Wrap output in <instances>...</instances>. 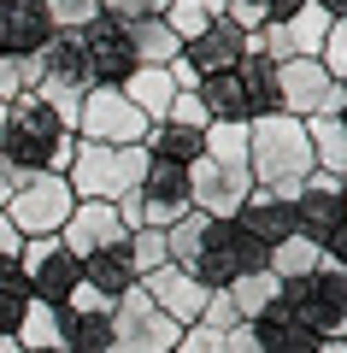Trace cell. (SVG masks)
Here are the masks:
<instances>
[{"label":"cell","mask_w":347,"mask_h":353,"mask_svg":"<svg viewBox=\"0 0 347 353\" xmlns=\"http://www.w3.org/2000/svg\"><path fill=\"white\" fill-rule=\"evenodd\" d=\"M177 336L183 330L141 294V283L112 301V353H177Z\"/></svg>","instance_id":"52a82bcc"},{"label":"cell","mask_w":347,"mask_h":353,"mask_svg":"<svg viewBox=\"0 0 347 353\" xmlns=\"http://www.w3.org/2000/svg\"><path fill=\"white\" fill-rule=\"evenodd\" d=\"M165 124H183V130H206L212 118H206V106H200V94H177V101H171V112H165Z\"/></svg>","instance_id":"60d3db41"},{"label":"cell","mask_w":347,"mask_h":353,"mask_svg":"<svg viewBox=\"0 0 347 353\" xmlns=\"http://www.w3.org/2000/svg\"><path fill=\"white\" fill-rule=\"evenodd\" d=\"M118 88H124V101L136 106L148 124H159V118L171 112V101H177V83H171V71H165V65H136Z\"/></svg>","instance_id":"7402d4cb"},{"label":"cell","mask_w":347,"mask_h":353,"mask_svg":"<svg viewBox=\"0 0 347 353\" xmlns=\"http://www.w3.org/2000/svg\"><path fill=\"white\" fill-rule=\"evenodd\" d=\"M130 230L118 224V212H112L106 201H77L71 206V218H65V230H59V241H65V253H71L77 265L88 259V253H100V248H118Z\"/></svg>","instance_id":"9a60e30c"},{"label":"cell","mask_w":347,"mask_h":353,"mask_svg":"<svg viewBox=\"0 0 347 353\" xmlns=\"http://www.w3.org/2000/svg\"><path fill=\"white\" fill-rule=\"evenodd\" d=\"M330 24L335 18L324 12V6H300L295 18H283V24H265L259 36H265V59L271 65H283V59H318L324 53V36H330Z\"/></svg>","instance_id":"5bb4252c"},{"label":"cell","mask_w":347,"mask_h":353,"mask_svg":"<svg viewBox=\"0 0 347 353\" xmlns=\"http://www.w3.org/2000/svg\"><path fill=\"white\" fill-rule=\"evenodd\" d=\"M141 148H148V159H165V165H195L200 159V130H183V124H148V136H141Z\"/></svg>","instance_id":"4316f807"},{"label":"cell","mask_w":347,"mask_h":353,"mask_svg":"<svg viewBox=\"0 0 347 353\" xmlns=\"http://www.w3.org/2000/svg\"><path fill=\"white\" fill-rule=\"evenodd\" d=\"M318 65L335 77V83H347V18H335V24H330V36H324V53H318Z\"/></svg>","instance_id":"ab89813d"},{"label":"cell","mask_w":347,"mask_h":353,"mask_svg":"<svg viewBox=\"0 0 347 353\" xmlns=\"http://www.w3.org/2000/svg\"><path fill=\"white\" fill-rule=\"evenodd\" d=\"M248 171H253V189H277L295 201L300 176L312 171L306 118H288V112L248 118Z\"/></svg>","instance_id":"7a4b0ae2"},{"label":"cell","mask_w":347,"mask_h":353,"mask_svg":"<svg viewBox=\"0 0 347 353\" xmlns=\"http://www.w3.org/2000/svg\"><path fill=\"white\" fill-rule=\"evenodd\" d=\"M0 130H6V106H0Z\"/></svg>","instance_id":"f5cc1de1"},{"label":"cell","mask_w":347,"mask_h":353,"mask_svg":"<svg viewBox=\"0 0 347 353\" xmlns=\"http://www.w3.org/2000/svg\"><path fill=\"white\" fill-rule=\"evenodd\" d=\"M318 353H347V341H318Z\"/></svg>","instance_id":"681fc988"},{"label":"cell","mask_w":347,"mask_h":353,"mask_svg":"<svg viewBox=\"0 0 347 353\" xmlns=\"http://www.w3.org/2000/svg\"><path fill=\"white\" fill-rule=\"evenodd\" d=\"M141 218H148V230H171L177 218L195 212V201H188V165H165V159H148V171H141Z\"/></svg>","instance_id":"4fadbf2b"},{"label":"cell","mask_w":347,"mask_h":353,"mask_svg":"<svg viewBox=\"0 0 347 353\" xmlns=\"http://www.w3.org/2000/svg\"><path fill=\"white\" fill-rule=\"evenodd\" d=\"M65 347L71 353H112V301L83 289L65 301Z\"/></svg>","instance_id":"2e32d148"},{"label":"cell","mask_w":347,"mask_h":353,"mask_svg":"<svg viewBox=\"0 0 347 353\" xmlns=\"http://www.w3.org/2000/svg\"><path fill=\"white\" fill-rule=\"evenodd\" d=\"M306 0H265V12H271V24H283V18H295Z\"/></svg>","instance_id":"7dc6e473"},{"label":"cell","mask_w":347,"mask_h":353,"mask_svg":"<svg viewBox=\"0 0 347 353\" xmlns=\"http://www.w3.org/2000/svg\"><path fill=\"white\" fill-rule=\"evenodd\" d=\"M183 59L195 65L200 77H218V71H236L241 59H248V30H236V24H212V30H200L195 41L183 48Z\"/></svg>","instance_id":"44dd1931"},{"label":"cell","mask_w":347,"mask_h":353,"mask_svg":"<svg viewBox=\"0 0 347 353\" xmlns=\"http://www.w3.org/2000/svg\"><path fill=\"white\" fill-rule=\"evenodd\" d=\"M141 294H148V301L159 306V312L171 318L177 330L200 324V306H206V289H200L188 271H177V265H159L153 277H141Z\"/></svg>","instance_id":"ac0fdd59"},{"label":"cell","mask_w":347,"mask_h":353,"mask_svg":"<svg viewBox=\"0 0 347 353\" xmlns=\"http://www.w3.org/2000/svg\"><path fill=\"white\" fill-rule=\"evenodd\" d=\"M130 48H136V65H171L177 53H183V41L171 36V24L165 18H141V24H124Z\"/></svg>","instance_id":"f1b7e54d"},{"label":"cell","mask_w":347,"mask_h":353,"mask_svg":"<svg viewBox=\"0 0 347 353\" xmlns=\"http://www.w3.org/2000/svg\"><path fill=\"white\" fill-rule=\"evenodd\" d=\"M312 118H335V124L347 130V83H330V94H324V106Z\"/></svg>","instance_id":"7bdbcfd3"},{"label":"cell","mask_w":347,"mask_h":353,"mask_svg":"<svg viewBox=\"0 0 347 353\" xmlns=\"http://www.w3.org/2000/svg\"><path fill=\"white\" fill-rule=\"evenodd\" d=\"M236 224L248 230V236L259 241L265 253H271L277 241H288V236H295V201H288V194H277V189H253L248 201H241Z\"/></svg>","instance_id":"d6986e66"},{"label":"cell","mask_w":347,"mask_h":353,"mask_svg":"<svg viewBox=\"0 0 347 353\" xmlns=\"http://www.w3.org/2000/svg\"><path fill=\"white\" fill-rule=\"evenodd\" d=\"M200 153L206 159H224V165H248V124H236V118L206 124L200 130Z\"/></svg>","instance_id":"836d02e7"},{"label":"cell","mask_w":347,"mask_h":353,"mask_svg":"<svg viewBox=\"0 0 347 353\" xmlns=\"http://www.w3.org/2000/svg\"><path fill=\"white\" fill-rule=\"evenodd\" d=\"M148 118L124 101V88H88L77 106V141H100V148H141Z\"/></svg>","instance_id":"ba28073f"},{"label":"cell","mask_w":347,"mask_h":353,"mask_svg":"<svg viewBox=\"0 0 347 353\" xmlns=\"http://www.w3.org/2000/svg\"><path fill=\"white\" fill-rule=\"evenodd\" d=\"M253 341H259V353H318V336L300 330L283 306H271L265 318H253Z\"/></svg>","instance_id":"d4e9b609"},{"label":"cell","mask_w":347,"mask_h":353,"mask_svg":"<svg viewBox=\"0 0 347 353\" xmlns=\"http://www.w3.org/2000/svg\"><path fill=\"white\" fill-rule=\"evenodd\" d=\"M177 353H224V336H212V330L188 324L183 336H177Z\"/></svg>","instance_id":"b9f144b4"},{"label":"cell","mask_w":347,"mask_h":353,"mask_svg":"<svg viewBox=\"0 0 347 353\" xmlns=\"http://www.w3.org/2000/svg\"><path fill=\"white\" fill-rule=\"evenodd\" d=\"M224 6H230V0H171V6H165V24H171V36L188 48L200 30H212L224 18Z\"/></svg>","instance_id":"4dcf8cb0"},{"label":"cell","mask_w":347,"mask_h":353,"mask_svg":"<svg viewBox=\"0 0 347 353\" xmlns=\"http://www.w3.org/2000/svg\"><path fill=\"white\" fill-rule=\"evenodd\" d=\"M41 59L36 53H0V106H12L18 94H36Z\"/></svg>","instance_id":"e575fe53"},{"label":"cell","mask_w":347,"mask_h":353,"mask_svg":"<svg viewBox=\"0 0 347 353\" xmlns=\"http://www.w3.org/2000/svg\"><path fill=\"white\" fill-rule=\"evenodd\" d=\"M12 341L24 353H48V347H65V306H48V301H30L24 318H18Z\"/></svg>","instance_id":"cb8c5ba5"},{"label":"cell","mask_w":347,"mask_h":353,"mask_svg":"<svg viewBox=\"0 0 347 353\" xmlns=\"http://www.w3.org/2000/svg\"><path fill=\"white\" fill-rule=\"evenodd\" d=\"M53 41L41 0H0V53H41Z\"/></svg>","instance_id":"ffe728a7"},{"label":"cell","mask_w":347,"mask_h":353,"mask_svg":"<svg viewBox=\"0 0 347 353\" xmlns=\"http://www.w3.org/2000/svg\"><path fill=\"white\" fill-rule=\"evenodd\" d=\"M312 6H324L330 18H347V0H312Z\"/></svg>","instance_id":"c3c4849f"},{"label":"cell","mask_w":347,"mask_h":353,"mask_svg":"<svg viewBox=\"0 0 347 353\" xmlns=\"http://www.w3.org/2000/svg\"><path fill=\"white\" fill-rule=\"evenodd\" d=\"M341 206H347V176H341Z\"/></svg>","instance_id":"816d5d0a"},{"label":"cell","mask_w":347,"mask_h":353,"mask_svg":"<svg viewBox=\"0 0 347 353\" xmlns=\"http://www.w3.org/2000/svg\"><path fill=\"white\" fill-rule=\"evenodd\" d=\"M277 306H283L300 330H312L318 341H347V265L324 259L318 271L283 283Z\"/></svg>","instance_id":"3957f363"},{"label":"cell","mask_w":347,"mask_h":353,"mask_svg":"<svg viewBox=\"0 0 347 353\" xmlns=\"http://www.w3.org/2000/svg\"><path fill=\"white\" fill-rule=\"evenodd\" d=\"M71 153H77V136L53 118V106L41 101V94H18V101L6 106V130H0V159L6 165L65 176L71 171Z\"/></svg>","instance_id":"6da1fadb"},{"label":"cell","mask_w":347,"mask_h":353,"mask_svg":"<svg viewBox=\"0 0 347 353\" xmlns=\"http://www.w3.org/2000/svg\"><path fill=\"white\" fill-rule=\"evenodd\" d=\"M124 253H130V271L141 277H153L159 265H171V248H165V230H130L124 236Z\"/></svg>","instance_id":"d590c367"},{"label":"cell","mask_w":347,"mask_h":353,"mask_svg":"<svg viewBox=\"0 0 347 353\" xmlns=\"http://www.w3.org/2000/svg\"><path fill=\"white\" fill-rule=\"evenodd\" d=\"M0 353H24V347H18V341H12V336H0Z\"/></svg>","instance_id":"f907efd6"},{"label":"cell","mask_w":347,"mask_h":353,"mask_svg":"<svg viewBox=\"0 0 347 353\" xmlns=\"http://www.w3.org/2000/svg\"><path fill=\"white\" fill-rule=\"evenodd\" d=\"M48 353H71V347H48Z\"/></svg>","instance_id":"db71d44e"},{"label":"cell","mask_w":347,"mask_h":353,"mask_svg":"<svg viewBox=\"0 0 347 353\" xmlns=\"http://www.w3.org/2000/svg\"><path fill=\"white\" fill-rule=\"evenodd\" d=\"M236 83H241V94H248V118L277 112V77H271V59H265V53L236 65Z\"/></svg>","instance_id":"1f68e13d"},{"label":"cell","mask_w":347,"mask_h":353,"mask_svg":"<svg viewBox=\"0 0 347 353\" xmlns=\"http://www.w3.org/2000/svg\"><path fill=\"white\" fill-rule=\"evenodd\" d=\"M83 283H88L95 294H106V301H118V294H130V289H136V271H130L124 241H118V248L88 253V259H83Z\"/></svg>","instance_id":"603a6c76"},{"label":"cell","mask_w":347,"mask_h":353,"mask_svg":"<svg viewBox=\"0 0 347 353\" xmlns=\"http://www.w3.org/2000/svg\"><path fill=\"white\" fill-rule=\"evenodd\" d=\"M18 253H24V236L12 230V218L0 212V259H18Z\"/></svg>","instance_id":"ee69618b"},{"label":"cell","mask_w":347,"mask_h":353,"mask_svg":"<svg viewBox=\"0 0 347 353\" xmlns=\"http://www.w3.org/2000/svg\"><path fill=\"white\" fill-rule=\"evenodd\" d=\"M324 259H330V253H324L318 241H306V236H288V241H277V248L265 253V271H271L277 283H295V277H306V271H318Z\"/></svg>","instance_id":"83f0119b"},{"label":"cell","mask_w":347,"mask_h":353,"mask_svg":"<svg viewBox=\"0 0 347 353\" xmlns=\"http://www.w3.org/2000/svg\"><path fill=\"white\" fill-rule=\"evenodd\" d=\"M41 6H48L53 36H83V30L100 18V0H41Z\"/></svg>","instance_id":"8d00e7d4"},{"label":"cell","mask_w":347,"mask_h":353,"mask_svg":"<svg viewBox=\"0 0 347 353\" xmlns=\"http://www.w3.org/2000/svg\"><path fill=\"white\" fill-rule=\"evenodd\" d=\"M30 301H36V294H30L24 265H18V259H0V336H12V330H18V318H24Z\"/></svg>","instance_id":"d6a6232c"},{"label":"cell","mask_w":347,"mask_h":353,"mask_svg":"<svg viewBox=\"0 0 347 353\" xmlns=\"http://www.w3.org/2000/svg\"><path fill=\"white\" fill-rule=\"evenodd\" d=\"M341 176H330V171H318L312 165L306 176H300V189H295V236H306V241H330V230L341 224Z\"/></svg>","instance_id":"7c38bea8"},{"label":"cell","mask_w":347,"mask_h":353,"mask_svg":"<svg viewBox=\"0 0 347 353\" xmlns=\"http://www.w3.org/2000/svg\"><path fill=\"white\" fill-rule=\"evenodd\" d=\"M18 183H24V171H18V165H6V159H0V212H6V201H12V194H18Z\"/></svg>","instance_id":"f6af8a7d"},{"label":"cell","mask_w":347,"mask_h":353,"mask_svg":"<svg viewBox=\"0 0 347 353\" xmlns=\"http://www.w3.org/2000/svg\"><path fill=\"white\" fill-rule=\"evenodd\" d=\"M200 106H206L212 124H224V118H236V124H248V94H241L236 71H218V77H200Z\"/></svg>","instance_id":"484cf974"},{"label":"cell","mask_w":347,"mask_h":353,"mask_svg":"<svg viewBox=\"0 0 347 353\" xmlns=\"http://www.w3.org/2000/svg\"><path fill=\"white\" fill-rule=\"evenodd\" d=\"M241 324V312H236V301L224 289H212L206 294V306H200V330H212V336H224V330H236Z\"/></svg>","instance_id":"f35d334b"},{"label":"cell","mask_w":347,"mask_h":353,"mask_svg":"<svg viewBox=\"0 0 347 353\" xmlns=\"http://www.w3.org/2000/svg\"><path fill=\"white\" fill-rule=\"evenodd\" d=\"M183 271L212 294V289H230V283L248 277V271H265V248L236 224V218H206Z\"/></svg>","instance_id":"277c9868"},{"label":"cell","mask_w":347,"mask_h":353,"mask_svg":"<svg viewBox=\"0 0 347 353\" xmlns=\"http://www.w3.org/2000/svg\"><path fill=\"white\" fill-rule=\"evenodd\" d=\"M141 171H148V148H100V141H77L71 153V183L77 201H124V194L141 189Z\"/></svg>","instance_id":"5b68a950"},{"label":"cell","mask_w":347,"mask_h":353,"mask_svg":"<svg viewBox=\"0 0 347 353\" xmlns=\"http://www.w3.org/2000/svg\"><path fill=\"white\" fill-rule=\"evenodd\" d=\"M71 206H77V194H71L65 176H53V171H24L18 194L6 201V218H12V230L30 241V236H59L65 218H71Z\"/></svg>","instance_id":"8992f818"},{"label":"cell","mask_w":347,"mask_h":353,"mask_svg":"<svg viewBox=\"0 0 347 353\" xmlns=\"http://www.w3.org/2000/svg\"><path fill=\"white\" fill-rule=\"evenodd\" d=\"M171 0H100V18L112 24H141V18H165Z\"/></svg>","instance_id":"74e56055"},{"label":"cell","mask_w":347,"mask_h":353,"mask_svg":"<svg viewBox=\"0 0 347 353\" xmlns=\"http://www.w3.org/2000/svg\"><path fill=\"white\" fill-rule=\"evenodd\" d=\"M18 265H24V277H30V294L48 301V306H65L83 289V265L65 253L59 236H30L24 253H18Z\"/></svg>","instance_id":"9c48e42d"},{"label":"cell","mask_w":347,"mask_h":353,"mask_svg":"<svg viewBox=\"0 0 347 353\" xmlns=\"http://www.w3.org/2000/svg\"><path fill=\"white\" fill-rule=\"evenodd\" d=\"M324 253H330L335 265H347V212H341V224L330 230V241H324Z\"/></svg>","instance_id":"bcb514c9"},{"label":"cell","mask_w":347,"mask_h":353,"mask_svg":"<svg viewBox=\"0 0 347 353\" xmlns=\"http://www.w3.org/2000/svg\"><path fill=\"white\" fill-rule=\"evenodd\" d=\"M271 77H277V112H288V118H312L335 83L318 59H283V65H271Z\"/></svg>","instance_id":"e0dca14e"},{"label":"cell","mask_w":347,"mask_h":353,"mask_svg":"<svg viewBox=\"0 0 347 353\" xmlns=\"http://www.w3.org/2000/svg\"><path fill=\"white\" fill-rule=\"evenodd\" d=\"M230 301H236V312H241V324H253V318H265L277 306V294H283V283L271 277V271H248V277H236L230 283Z\"/></svg>","instance_id":"f546056e"},{"label":"cell","mask_w":347,"mask_h":353,"mask_svg":"<svg viewBox=\"0 0 347 353\" xmlns=\"http://www.w3.org/2000/svg\"><path fill=\"white\" fill-rule=\"evenodd\" d=\"M77 53H83V71L95 88H118L130 71H136V48H130L124 24H112V18H95L83 36H71Z\"/></svg>","instance_id":"8fae6325"},{"label":"cell","mask_w":347,"mask_h":353,"mask_svg":"<svg viewBox=\"0 0 347 353\" xmlns=\"http://www.w3.org/2000/svg\"><path fill=\"white\" fill-rule=\"evenodd\" d=\"M248 194H253V171L248 165H224V159H206V153L188 165V201H195V212L236 218Z\"/></svg>","instance_id":"30bf717a"}]
</instances>
